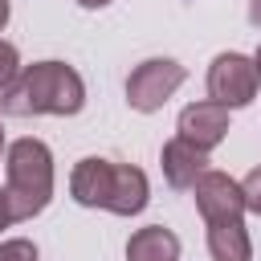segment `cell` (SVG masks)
Segmentation results:
<instances>
[{
    "label": "cell",
    "instance_id": "1",
    "mask_svg": "<svg viewBox=\"0 0 261 261\" xmlns=\"http://www.w3.org/2000/svg\"><path fill=\"white\" fill-rule=\"evenodd\" d=\"M86 106V82L65 61H33L16 73V82L0 94V110L12 118L29 114H57L69 118Z\"/></svg>",
    "mask_w": 261,
    "mask_h": 261
},
{
    "label": "cell",
    "instance_id": "2",
    "mask_svg": "<svg viewBox=\"0 0 261 261\" xmlns=\"http://www.w3.org/2000/svg\"><path fill=\"white\" fill-rule=\"evenodd\" d=\"M4 196H8V208H12V220H33L49 208L53 200V151L24 135L16 143H8V155H4Z\"/></svg>",
    "mask_w": 261,
    "mask_h": 261
},
{
    "label": "cell",
    "instance_id": "3",
    "mask_svg": "<svg viewBox=\"0 0 261 261\" xmlns=\"http://www.w3.org/2000/svg\"><path fill=\"white\" fill-rule=\"evenodd\" d=\"M184 82H188V69H184L179 61H171V57H147V61H139V65L130 69V77H126V102H130V110H139V114H155V110L167 106V98H171Z\"/></svg>",
    "mask_w": 261,
    "mask_h": 261
},
{
    "label": "cell",
    "instance_id": "4",
    "mask_svg": "<svg viewBox=\"0 0 261 261\" xmlns=\"http://www.w3.org/2000/svg\"><path fill=\"white\" fill-rule=\"evenodd\" d=\"M257 86H261V73L253 65V57L228 49V53H216L212 65H208V98L228 106V110H241L257 98Z\"/></svg>",
    "mask_w": 261,
    "mask_h": 261
},
{
    "label": "cell",
    "instance_id": "5",
    "mask_svg": "<svg viewBox=\"0 0 261 261\" xmlns=\"http://www.w3.org/2000/svg\"><path fill=\"white\" fill-rule=\"evenodd\" d=\"M192 196H196V208L204 216V224H220V220H245V192H241V179L208 167L196 184H192Z\"/></svg>",
    "mask_w": 261,
    "mask_h": 261
},
{
    "label": "cell",
    "instance_id": "6",
    "mask_svg": "<svg viewBox=\"0 0 261 261\" xmlns=\"http://www.w3.org/2000/svg\"><path fill=\"white\" fill-rule=\"evenodd\" d=\"M175 130H179L188 143H196V147L212 151V147H220V143H224V135H228V106H220V102H212V98L192 102V106H184V110H179Z\"/></svg>",
    "mask_w": 261,
    "mask_h": 261
},
{
    "label": "cell",
    "instance_id": "7",
    "mask_svg": "<svg viewBox=\"0 0 261 261\" xmlns=\"http://www.w3.org/2000/svg\"><path fill=\"white\" fill-rule=\"evenodd\" d=\"M208 151L204 147H196V143H188L184 135H175V139H167L163 143V151H159V167H163V179L175 188V192H192V184L208 171Z\"/></svg>",
    "mask_w": 261,
    "mask_h": 261
},
{
    "label": "cell",
    "instance_id": "8",
    "mask_svg": "<svg viewBox=\"0 0 261 261\" xmlns=\"http://www.w3.org/2000/svg\"><path fill=\"white\" fill-rule=\"evenodd\" d=\"M110 175H114V159L86 155L69 171V196L82 208H106V200H110Z\"/></svg>",
    "mask_w": 261,
    "mask_h": 261
},
{
    "label": "cell",
    "instance_id": "9",
    "mask_svg": "<svg viewBox=\"0 0 261 261\" xmlns=\"http://www.w3.org/2000/svg\"><path fill=\"white\" fill-rule=\"evenodd\" d=\"M147 204H151V184H147V171H143V167H135V163H114L106 212H114V216H139Z\"/></svg>",
    "mask_w": 261,
    "mask_h": 261
},
{
    "label": "cell",
    "instance_id": "10",
    "mask_svg": "<svg viewBox=\"0 0 261 261\" xmlns=\"http://www.w3.org/2000/svg\"><path fill=\"white\" fill-rule=\"evenodd\" d=\"M126 261H179V237L163 224L135 228L126 241Z\"/></svg>",
    "mask_w": 261,
    "mask_h": 261
},
{
    "label": "cell",
    "instance_id": "11",
    "mask_svg": "<svg viewBox=\"0 0 261 261\" xmlns=\"http://www.w3.org/2000/svg\"><path fill=\"white\" fill-rule=\"evenodd\" d=\"M208 253L212 261H253V241H249L245 220L208 224Z\"/></svg>",
    "mask_w": 261,
    "mask_h": 261
},
{
    "label": "cell",
    "instance_id": "12",
    "mask_svg": "<svg viewBox=\"0 0 261 261\" xmlns=\"http://www.w3.org/2000/svg\"><path fill=\"white\" fill-rule=\"evenodd\" d=\"M24 65H20V53H16V45L12 41H0V94L16 82V73H20Z\"/></svg>",
    "mask_w": 261,
    "mask_h": 261
},
{
    "label": "cell",
    "instance_id": "13",
    "mask_svg": "<svg viewBox=\"0 0 261 261\" xmlns=\"http://www.w3.org/2000/svg\"><path fill=\"white\" fill-rule=\"evenodd\" d=\"M0 261H37V245H33L29 237L0 241Z\"/></svg>",
    "mask_w": 261,
    "mask_h": 261
},
{
    "label": "cell",
    "instance_id": "14",
    "mask_svg": "<svg viewBox=\"0 0 261 261\" xmlns=\"http://www.w3.org/2000/svg\"><path fill=\"white\" fill-rule=\"evenodd\" d=\"M241 192H245V208H249L253 216H261V163L241 179Z\"/></svg>",
    "mask_w": 261,
    "mask_h": 261
},
{
    "label": "cell",
    "instance_id": "15",
    "mask_svg": "<svg viewBox=\"0 0 261 261\" xmlns=\"http://www.w3.org/2000/svg\"><path fill=\"white\" fill-rule=\"evenodd\" d=\"M8 224H16V220H12V208H8V196L0 192V228H8Z\"/></svg>",
    "mask_w": 261,
    "mask_h": 261
},
{
    "label": "cell",
    "instance_id": "16",
    "mask_svg": "<svg viewBox=\"0 0 261 261\" xmlns=\"http://www.w3.org/2000/svg\"><path fill=\"white\" fill-rule=\"evenodd\" d=\"M249 20L261 29V0H249Z\"/></svg>",
    "mask_w": 261,
    "mask_h": 261
},
{
    "label": "cell",
    "instance_id": "17",
    "mask_svg": "<svg viewBox=\"0 0 261 261\" xmlns=\"http://www.w3.org/2000/svg\"><path fill=\"white\" fill-rule=\"evenodd\" d=\"M8 16H12V4H8V0H0V33H4V24H8Z\"/></svg>",
    "mask_w": 261,
    "mask_h": 261
},
{
    "label": "cell",
    "instance_id": "18",
    "mask_svg": "<svg viewBox=\"0 0 261 261\" xmlns=\"http://www.w3.org/2000/svg\"><path fill=\"white\" fill-rule=\"evenodd\" d=\"M77 4H82V8H90V12H94V8H106V4H110V0H77Z\"/></svg>",
    "mask_w": 261,
    "mask_h": 261
},
{
    "label": "cell",
    "instance_id": "19",
    "mask_svg": "<svg viewBox=\"0 0 261 261\" xmlns=\"http://www.w3.org/2000/svg\"><path fill=\"white\" fill-rule=\"evenodd\" d=\"M4 155H8V139H4V126H0V163H4Z\"/></svg>",
    "mask_w": 261,
    "mask_h": 261
},
{
    "label": "cell",
    "instance_id": "20",
    "mask_svg": "<svg viewBox=\"0 0 261 261\" xmlns=\"http://www.w3.org/2000/svg\"><path fill=\"white\" fill-rule=\"evenodd\" d=\"M253 65H257V73H261V45H257V53H253Z\"/></svg>",
    "mask_w": 261,
    "mask_h": 261
}]
</instances>
